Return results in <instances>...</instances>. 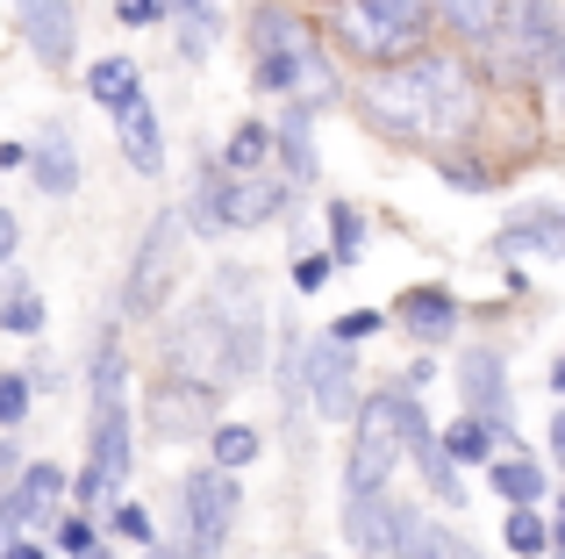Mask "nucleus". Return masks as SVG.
I'll return each mask as SVG.
<instances>
[{"label":"nucleus","instance_id":"bb28decb","mask_svg":"<svg viewBox=\"0 0 565 559\" xmlns=\"http://www.w3.org/2000/svg\"><path fill=\"white\" fill-rule=\"evenodd\" d=\"M509 552H544V524L530 517V503H509Z\"/></svg>","mask_w":565,"mask_h":559},{"label":"nucleus","instance_id":"c756f323","mask_svg":"<svg viewBox=\"0 0 565 559\" xmlns=\"http://www.w3.org/2000/svg\"><path fill=\"white\" fill-rule=\"evenodd\" d=\"M330 238H337V266H344V259L359 252V215H351V209H330Z\"/></svg>","mask_w":565,"mask_h":559},{"label":"nucleus","instance_id":"7ed1b4c3","mask_svg":"<svg viewBox=\"0 0 565 559\" xmlns=\"http://www.w3.org/2000/svg\"><path fill=\"white\" fill-rule=\"evenodd\" d=\"M166 373L186 380V388H207V394L236 380V366H230V330H222L215 302L186 308V316L166 330Z\"/></svg>","mask_w":565,"mask_h":559},{"label":"nucleus","instance_id":"f704fd0d","mask_svg":"<svg viewBox=\"0 0 565 559\" xmlns=\"http://www.w3.org/2000/svg\"><path fill=\"white\" fill-rule=\"evenodd\" d=\"M115 8H122V22H151L158 0H115Z\"/></svg>","mask_w":565,"mask_h":559},{"label":"nucleus","instance_id":"aec40b11","mask_svg":"<svg viewBox=\"0 0 565 559\" xmlns=\"http://www.w3.org/2000/svg\"><path fill=\"white\" fill-rule=\"evenodd\" d=\"M86 94H94L100 108H122V101L137 94V65H129V57H100V65L86 72Z\"/></svg>","mask_w":565,"mask_h":559},{"label":"nucleus","instance_id":"4c0bfd02","mask_svg":"<svg viewBox=\"0 0 565 559\" xmlns=\"http://www.w3.org/2000/svg\"><path fill=\"white\" fill-rule=\"evenodd\" d=\"M14 252V223H8V215H0V259H8Z\"/></svg>","mask_w":565,"mask_h":559},{"label":"nucleus","instance_id":"c9c22d12","mask_svg":"<svg viewBox=\"0 0 565 559\" xmlns=\"http://www.w3.org/2000/svg\"><path fill=\"white\" fill-rule=\"evenodd\" d=\"M57 546L79 552V546H94V531H86V524H65V531H57Z\"/></svg>","mask_w":565,"mask_h":559},{"label":"nucleus","instance_id":"f257e3e1","mask_svg":"<svg viewBox=\"0 0 565 559\" xmlns=\"http://www.w3.org/2000/svg\"><path fill=\"white\" fill-rule=\"evenodd\" d=\"M472 72L458 57H394L365 94V115L394 137H423V144H451L472 129Z\"/></svg>","mask_w":565,"mask_h":559},{"label":"nucleus","instance_id":"c85d7f7f","mask_svg":"<svg viewBox=\"0 0 565 559\" xmlns=\"http://www.w3.org/2000/svg\"><path fill=\"white\" fill-rule=\"evenodd\" d=\"M0 323H8V330H22V337H29V330H43V302H36V294H14Z\"/></svg>","mask_w":565,"mask_h":559},{"label":"nucleus","instance_id":"9b49d317","mask_svg":"<svg viewBox=\"0 0 565 559\" xmlns=\"http://www.w3.org/2000/svg\"><path fill=\"white\" fill-rule=\"evenodd\" d=\"M394 423H401V437H408V452L429 466V488H437V495H451V503H458V466L444 460L437 431L423 423V409H415V388H401V394H394Z\"/></svg>","mask_w":565,"mask_h":559},{"label":"nucleus","instance_id":"dca6fc26","mask_svg":"<svg viewBox=\"0 0 565 559\" xmlns=\"http://www.w3.org/2000/svg\"><path fill=\"white\" fill-rule=\"evenodd\" d=\"M115 115H122V151H129V166H137V172H158V166H166V158H158V115H151V101L129 94Z\"/></svg>","mask_w":565,"mask_h":559},{"label":"nucleus","instance_id":"393cba45","mask_svg":"<svg viewBox=\"0 0 565 559\" xmlns=\"http://www.w3.org/2000/svg\"><path fill=\"white\" fill-rule=\"evenodd\" d=\"M279 144H287V166H294V180H308L316 172V151H308V123H301V108L279 123Z\"/></svg>","mask_w":565,"mask_h":559},{"label":"nucleus","instance_id":"2f4dec72","mask_svg":"<svg viewBox=\"0 0 565 559\" xmlns=\"http://www.w3.org/2000/svg\"><path fill=\"white\" fill-rule=\"evenodd\" d=\"M373 330H380V316H373V308H351V316L337 323V337H344V345H359V337H373Z\"/></svg>","mask_w":565,"mask_h":559},{"label":"nucleus","instance_id":"412c9836","mask_svg":"<svg viewBox=\"0 0 565 559\" xmlns=\"http://www.w3.org/2000/svg\"><path fill=\"white\" fill-rule=\"evenodd\" d=\"M565 244V230H558V215H544V223H530V230H501V259H530V252H558Z\"/></svg>","mask_w":565,"mask_h":559},{"label":"nucleus","instance_id":"4be33fe9","mask_svg":"<svg viewBox=\"0 0 565 559\" xmlns=\"http://www.w3.org/2000/svg\"><path fill=\"white\" fill-rule=\"evenodd\" d=\"M494 488L509 495V503H537V495H544V474L530 460H494Z\"/></svg>","mask_w":565,"mask_h":559},{"label":"nucleus","instance_id":"473e14b6","mask_svg":"<svg viewBox=\"0 0 565 559\" xmlns=\"http://www.w3.org/2000/svg\"><path fill=\"white\" fill-rule=\"evenodd\" d=\"M330 266H337V259H301V273H294V280H301V287H322Z\"/></svg>","mask_w":565,"mask_h":559},{"label":"nucleus","instance_id":"b1692460","mask_svg":"<svg viewBox=\"0 0 565 559\" xmlns=\"http://www.w3.org/2000/svg\"><path fill=\"white\" fill-rule=\"evenodd\" d=\"M207 445H215V466H244V460H258V431H244V423L215 431Z\"/></svg>","mask_w":565,"mask_h":559},{"label":"nucleus","instance_id":"cd10ccee","mask_svg":"<svg viewBox=\"0 0 565 559\" xmlns=\"http://www.w3.org/2000/svg\"><path fill=\"white\" fill-rule=\"evenodd\" d=\"M415 559H480V552H472L466 538H451V531H423V552Z\"/></svg>","mask_w":565,"mask_h":559},{"label":"nucleus","instance_id":"4468645a","mask_svg":"<svg viewBox=\"0 0 565 559\" xmlns=\"http://www.w3.org/2000/svg\"><path fill=\"white\" fill-rule=\"evenodd\" d=\"M207 201H215V223H230V230H258V223H273V209H287V194L273 180H236Z\"/></svg>","mask_w":565,"mask_h":559},{"label":"nucleus","instance_id":"1a4fd4ad","mask_svg":"<svg viewBox=\"0 0 565 559\" xmlns=\"http://www.w3.org/2000/svg\"><path fill=\"white\" fill-rule=\"evenodd\" d=\"M172 238H180V223H172V215H158V223L143 230L137 273H129V308H137V316L166 308V287H172Z\"/></svg>","mask_w":565,"mask_h":559},{"label":"nucleus","instance_id":"7c9ffc66","mask_svg":"<svg viewBox=\"0 0 565 559\" xmlns=\"http://www.w3.org/2000/svg\"><path fill=\"white\" fill-rule=\"evenodd\" d=\"M22 409H29V388L14 373H0V423H22Z\"/></svg>","mask_w":565,"mask_h":559},{"label":"nucleus","instance_id":"2eb2a0df","mask_svg":"<svg viewBox=\"0 0 565 559\" xmlns=\"http://www.w3.org/2000/svg\"><path fill=\"white\" fill-rule=\"evenodd\" d=\"M515 57H530V65H558V8H552V0H523Z\"/></svg>","mask_w":565,"mask_h":559},{"label":"nucleus","instance_id":"a19ab883","mask_svg":"<svg viewBox=\"0 0 565 559\" xmlns=\"http://www.w3.org/2000/svg\"><path fill=\"white\" fill-rule=\"evenodd\" d=\"M316 559H322V552H316Z\"/></svg>","mask_w":565,"mask_h":559},{"label":"nucleus","instance_id":"6e6552de","mask_svg":"<svg viewBox=\"0 0 565 559\" xmlns=\"http://www.w3.org/2000/svg\"><path fill=\"white\" fill-rule=\"evenodd\" d=\"M215 316H222V330H230V366L236 373H250L258 366V351H265V337H258V294H250V280L244 273H215Z\"/></svg>","mask_w":565,"mask_h":559},{"label":"nucleus","instance_id":"0eeeda50","mask_svg":"<svg viewBox=\"0 0 565 559\" xmlns=\"http://www.w3.org/2000/svg\"><path fill=\"white\" fill-rule=\"evenodd\" d=\"M301 380H308V394H316L322 416H351V409H359V366H351L344 337H322V345L308 351Z\"/></svg>","mask_w":565,"mask_h":559},{"label":"nucleus","instance_id":"20e7f679","mask_svg":"<svg viewBox=\"0 0 565 559\" xmlns=\"http://www.w3.org/2000/svg\"><path fill=\"white\" fill-rule=\"evenodd\" d=\"M401 460V423H394V394H365L359 402V437H351V495H380L394 481Z\"/></svg>","mask_w":565,"mask_h":559},{"label":"nucleus","instance_id":"39448f33","mask_svg":"<svg viewBox=\"0 0 565 559\" xmlns=\"http://www.w3.org/2000/svg\"><path fill=\"white\" fill-rule=\"evenodd\" d=\"M258 80L273 86V94H294L301 108H322V101L337 94V72H330V57L316 51V36L279 43V51H258Z\"/></svg>","mask_w":565,"mask_h":559},{"label":"nucleus","instance_id":"f3484780","mask_svg":"<svg viewBox=\"0 0 565 559\" xmlns=\"http://www.w3.org/2000/svg\"><path fill=\"white\" fill-rule=\"evenodd\" d=\"M401 323H408L423 345H437V337H451V323H458V308H451V294H437V287H415V294H401Z\"/></svg>","mask_w":565,"mask_h":559},{"label":"nucleus","instance_id":"f8f14e48","mask_svg":"<svg viewBox=\"0 0 565 559\" xmlns=\"http://www.w3.org/2000/svg\"><path fill=\"white\" fill-rule=\"evenodd\" d=\"M207 388H186V380H158L151 388V423L166 437H207Z\"/></svg>","mask_w":565,"mask_h":559},{"label":"nucleus","instance_id":"e433bc0d","mask_svg":"<svg viewBox=\"0 0 565 559\" xmlns=\"http://www.w3.org/2000/svg\"><path fill=\"white\" fill-rule=\"evenodd\" d=\"M0 559H43V546H0Z\"/></svg>","mask_w":565,"mask_h":559},{"label":"nucleus","instance_id":"72a5a7b5","mask_svg":"<svg viewBox=\"0 0 565 559\" xmlns=\"http://www.w3.org/2000/svg\"><path fill=\"white\" fill-rule=\"evenodd\" d=\"M115 524H122V538H151V517H143V509H122Z\"/></svg>","mask_w":565,"mask_h":559},{"label":"nucleus","instance_id":"a211bd4d","mask_svg":"<svg viewBox=\"0 0 565 559\" xmlns=\"http://www.w3.org/2000/svg\"><path fill=\"white\" fill-rule=\"evenodd\" d=\"M22 166H36L43 194H72V187H79V166H72V137H65V129H51V137L36 144V158H22Z\"/></svg>","mask_w":565,"mask_h":559},{"label":"nucleus","instance_id":"ddd939ff","mask_svg":"<svg viewBox=\"0 0 565 559\" xmlns=\"http://www.w3.org/2000/svg\"><path fill=\"white\" fill-rule=\"evenodd\" d=\"M466 402L480 409V423H494V431L515 423V402H509V380H501L494 351H466Z\"/></svg>","mask_w":565,"mask_h":559},{"label":"nucleus","instance_id":"58836bf2","mask_svg":"<svg viewBox=\"0 0 565 559\" xmlns=\"http://www.w3.org/2000/svg\"><path fill=\"white\" fill-rule=\"evenodd\" d=\"M79 559H108V546H79Z\"/></svg>","mask_w":565,"mask_h":559},{"label":"nucleus","instance_id":"5701e85b","mask_svg":"<svg viewBox=\"0 0 565 559\" xmlns=\"http://www.w3.org/2000/svg\"><path fill=\"white\" fill-rule=\"evenodd\" d=\"M487 452H494V423H480V416L451 423V460H487Z\"/></svg>","mask_w":565,"mask_h":559},{"label":"nucleus","instance_id":"ea45409f","mask_svg":"<svg viewBox=\"0 0 565 559\" xmlns=\"http://www.w3.org/2000/svg\"><path fill=\"white\" fill-rule=\"evenodd\" d=\"M151 559H172V552H166V546H158V552H151Z\"/></svg>","mask_w":565,"mask_h":559},{"label":"nucleus","instance_id":"f03ea898","mask_svg":"<svg viewBox=\"0 0 565 559\" xmlns=\"http://www.w3.org/2000/svg\"><path fill=\"white\" fill-rule=\"evenodd\" d=\"M337 36L373 65H394L429 36V0H337Z\"/></svg>","mask_w":565,"mask_h":559},{"label":"nucleus","instance_id":"9d476101","mask_svg":"<svg viewBox=\"0 0 565 559\" xmlns=\"http://www.w3.org/2000/svg\"><path fill=\"white\" fill-rule=\"evenodd\" d=\"M14 14H22V36L29 51L43 57V65H72V51H79V22H72L65 0H14Z\"/></svg>","mask_w":565,"mask_h":559},{"label":"nucleus","instance_id":"423d86ee","mask_svg":"<svg viewBox=\"0 0 565 559\" xmlns=\"http://www.w3.org/2000/svg\"><path fill=\"white\" fill-rule=\"evenodd\" d=\"M236 524V481L222 474V466H207V474L186 481V531H193V552L186 559H215L222 538H230Z\"/></svg>","mask_w":565,"mask_h":559},{"label":"nucleus","instance_id":"6ab92c4d","mask_svg":"<svg viewBox=\"0 0 565 559\" xmlns=\"http://www.w3.org/2000/svg\"><path fill=\"white\" fill-rule=\"evenodd\" d=\"M437 8H444V22H451L458 36L494 43V29H501V0H437Z\"/></svg>","mask_w":565,"mask_h":559},{"label":"nucleus","instance_id":"a878e982","mask_svg":"<svg viewBox=\"0 0 565 559\" xmlns=\"http://www.w3.org/2000/svg\"><path fill=\"white\" fill-rule=\"evenodd\" d=\"M265 144H273V137H265L258 123H244V129L230 137V151H222V158H230L236 172H250V166H265Z\"/></svg>","mask_w":565,"mask_h":559}]
</instances>
